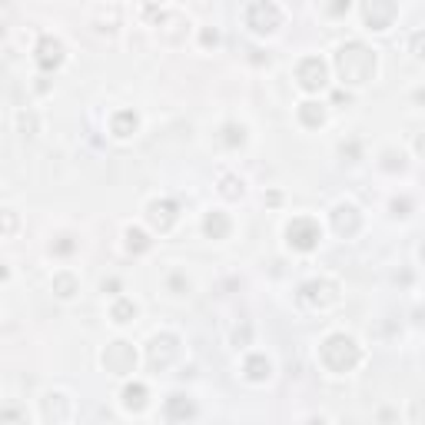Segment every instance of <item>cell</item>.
I'll return each mask as SVG.
<instances>
[{
	"mask_svg": "<svg viewBox=\"0 0 425 425\" xmlns=\"http://www.w3.org/2000/svg\"><path fill=\"white\" fill-rule=\"evenodd\" d=\"M336 70H339L342 84H349V86L369 84L372 73H376V53L359 40L345 43L339 53H336Z\"/></svg>",
	"mask_w": 425,
	"mask_h": 425,
	"instance_id": "cell-1",
	"label": "cell"
},
{
	"mask_svg": "<svg viewBox=\"0 0 425 425\" xmlns=\"http://www.w3.org/2000/svg\"><path fill=\"white\" fill-rule=\"evenodd\" d=\"M319 359H322V365H326L329 372L342 376V372H352V369L359 365L362 352H359V345H356L352 336L332 332V336H326L322 345H319Z\"/></svg>",
	"mask_w": 425,
	"mask_h": 425,
	"instance_id": "cell-2",
	"label": "cell"
},
{
	"mask_svg": "<svg viewBox=\"0 0 425 425\" xmlns=\"http://www.w3.org/2000/svg\"><path fill=\"white\" fill-rule=\"evenodd\" d=\"M286 236H289V246L299 250V253H309V250H316L319 239H322V230H319V223L313 216H296L289 226H286Z\"/></svg>",
	"mask_w": 425,
	"mask_h": 425,
	"instance_id": "cell-3",
	"label": "cell"
},
{
	"mask_svg": "<svg viewBox=\"0 0 425 425\" xmlns=\"http://www.w3.org/2000/svg\"><path fill=\"white\" fill-rule=\"evenodd\" d=\"M104 369L106 372H113V376H130V372L136 369V349L123 339L110 342L106 352H104Z\"/></svg>",
	"mask_w": 425,
	"mask_h": 425,
	"instance_id": "cell-4",
	"label": "cell"
},
{
	"mask_svg": "<svg viewBox=\"0 0 425 425\" xmlns=\"http://www.w3.org/2000/svg\"><path fill=\"white\" fill-rule=\"evenodd\" d=\"M362 17L369 30H389L399 17V0H362Z\"/></svg>",
	"mask_w": 425,
	"mask_h": 425,
	"instance_id": "cell-5",
	"label": "cell"
},
{
	"mask_svg": "<svg viewBox=\"0 0 425 425\" xmlns=\"http://www.w3.org/2000/svg\"><path fill=\"white\" fill-rule=\"evenodd\" d=\"M246 23L253 27L256 34H273L279 23H282V10H279L273 0H256L253 7L246 10Z\"/></svg>",
	"mask_w": 425,
	"mask_h": 425,
	"instance_id": "cell-6",
	"label": "cell"
},
{
	"mask_svg": "<svg viewBox=\"0 0 425 425\" xmlns=\"http://www.w3.org/2000/svg\"><path fill=\"white\" fill-rule=\"evenodd\" d=\"M299 296H302L306 306L326 309V306H332V302L339 299V286H336L332 279H313V282H306V286L299 289Z\"/></svg>",
	"mask_w": 425,
	"mask_h": 425,
	"instance_id": "cell-7",
	"label": "cell"
},
{
	"mask_svg": "<svg viewBox=\"0 0 425 425\" xmlns=\"http://www.w3.org/2000/svg\"><path fill=\"white\" fill-rule=\"evenodd\" d=\"M296 80H299V86L309 90V93L322 90V86H326V64H322L319 57H306V60H299Z\"/></svg>",
	"mask_w": 425,
	"mask_h": 425,
	"instance_id": "cell-8",
	"label": "cell"
},
{
	"mask_svg": "<svg viewBox=\"0 0 425 425\" xmlns=\"http://www.w3.org/2000/svg\"><path fill=\"white\" fill-rule=\"evenodd\" d=\"M176 352H180V339L173 332H163V336H156L149 342V365L153 369H167L176 359Z\"/></svg>",
	"mask_w": 425,
	"mask_h": 425,
	"instance_id": "cell-9",
	"label": "cell"
},
{
	"mask_svg": "<svg viewBox=\"0 0 425 425\" xmlns=\"http://www.w3.org/2000/svg\"><path fill=\"white\" fill-rule=\"evenodd\" d=\"M176 203L173 199H153L147 206V219L153 223V230H160V233H167L173 223H176Z\"/></svg>",
	"mask_w": 425,
	"mask_h": 425,
	"instance_id": "cell-10",
	"label": "cell"
},
{
	"mask_svg": "<svg viewBox=\"0 0 425 425\" xmlns=\"http://www.w3.org/2000/svg\"><path fill=\"white\" fill-rule=\"evenodd\" d=\"M60 64H64V43L57 40V37H43L37 43V66L50 73V70H57Z\"/></svg>",
	"mask_w": 425,
	"mask_h": 425,
	"instance_id": "cell-11",
	"label": "cell"
},
{
	"mask_svg": "<svg viewBox=\"0 0 425 425\" xmlns=\"http://www.w3.org/2000/svg\"><path fill=\"white\" fill-rule=\"evenodd\" d=\"M359 210L356 206H349V203H342V206H336V212H332V226H336V233L339 236H356L359 233Z\"/></svg>",
	"mask_w": 425,
	"mask_h": 425,
	"instance_id": "cell-12",
	"label": "cell"
},
{
	"mask_svg": "<svg viewBox=\"0 0 425 425\" xmlns=\"http://www.w3.org/2000/svg\"><path fill=\"white\" fill-rule=\"evenodd\" d=\"M140 127V117L133 113V110H120V113H113V120H110V133L117 136V140H127L133 136Z\"/></svg>",
	"mask_w": 425,
	"mask_h": 425,
	"instance_id": "cell-13",
	"label": "cell"
},
{
	"mask_svg": "<svg viewBox=\"0 0 425 425\" xmlns=\"http://www.w3.org/2000/svg\"><path fill=\"white\" fill-rule=\"evenodd\" d=\"M43 419L47 422H66L70 419V405H66V396H47L43 399Z\"/></svg>",
	"mask_w": 425,
	"mask_h": 425,
	"instance_id": "cell-14",
	"label": "cell"
},
{
	"mask_svg": "<svg viewBox=\"0 0 425 425\" xmlns=\"http://www.w3.org/2000/svg\"><path fill=\"white\" fill-rule=\"evenodd\" d=\"M163 412H167L170 422H180V419H193V415H196V405H193L186 396H170Z\"/></svg>",
	"mask_w": 425,
	"mask_h": 425,
	"instance_id": "cell-15",
	"label": "cell"
},
{
	"mask_svg": "<svg viewBox=\"0 0 425 425\" xmlns=\"http://www.w3.org/2000/svg\"><path fill=\"white\" fill-rule=\"evenodd\" d=\"M203 230H206V236L210 239H226L230 236V216L219 210L206 212V219H203Z\"/></svg>",
	"mask_w": 425,
	"mask_h": 425,
	"instance_id": "cell-16",
	"label": "cell"
},
{
	"mask_svg": "<svg viewBox=\"0 0 425 425\" xmlns=\"http://www.w3.org/2000/svg\"><path fill=\"white\" fill-rule=\"evenodd\" d=\"M243 369H246V379H250V382H266V379L273 376V365H269L266 356H250Z\"/></svg>",
	"mask_w": 425,
	"mask_h": 425,
	"instance_id": "cell-17",
	"label": "cell"
},
{
	"mask_svg": "<svg viewBox=\"0 0 425 425\" xmlns=\"http://www.w3.org/2000/svg\"><path fill=\"white\" fill-rule=\"evenodd\" d=\"M147 405V385L143 382H133L123 389V409H130V412H140Z\"/></svg>",
	"mask_w": 425,
	"mask_h": 425,
	"instance_id": "cell-18",
	"label": "cell"
},
{
	"mask_svg": "<svg viewBox=\"0 0 425 425\" xmlns=\"http://www.w3.org/2000/svg\"><path fill=\"white\" fill-rule=\"evenodd\" d=\"M53 293L60 299H73L80 293V282H77L73 273H57V276H53Z\"/></svg>",
	"mask_w": 425,
	"mask_h": 425,
	"instance_id": "cell-19",
	"label": "cell"
},
{
	"mask_svg": "<svg viewBox=\"0 0 425 425\" xmlns=\"http://www.w3.org/2000/svg\"><path fill=\"white\" fill-rule=\"evenodd\" d=\"M299 120L306 123V127H322V120H326V110H322V104H302L299 106Z\"/></svg>",
	"mask_w": 425,
	"mask_h": 425,
	"instance_id": "cell-20",
	"label": "cell"
},
{
	"mask_svg": "<svg viewBox=\"0 0 425 425\" xmlns=\"http://www.w3.org/2000/svg\"><path fill=\"white\" fill-rule=\"evenodd\" d=\"M110 316H113V322L127 326V322L136 319V306H133L130 299H117V302H113V309H110Z\"/></svg>",
	"mask_w": 425,
	"mask_h": 425,
	"instance_id": "cell-21",
	"label": "cell"
},
{
	"mask_svg": "<svg viewBox=\"0 0 425 425\" xmlns=\"http://www.w3.org/2000/svg\"><path fill=\"white\" fill-rule=\"evenodd\" d=\"M223 143L226 147H243L246 143V127L243 123H226L223 127Z\"/></svg>",
	"mask_w": 425,
	"mask_h": 425,
	"instance_id": "cell-22",
	"label": "cell"
},
{
	"mask_svg": "<svg viewBox=\"0 0 425 425\" xmlns=\"http://www.w3.org/2000/svg\"><path fill=\"white\" fill-rule=\"evenodd\" d=\"M127 250L130 253H147L149 250V239L143 230H136V226H130L127 230Z\"/></svg>",
	"mask_w": 425,
	"mask_h": 425,
	"instance_id": "cell-23",
	"label": "cell"
},
{
	"mask_svg": "<svg viewBox=\"0 0 425 425\" xmlns=\"http://www.w3.org/2000/svg\"><path fill=\"white\" fill-rule=\"evenodd\" d=\"M219 193H223L226 199H239V196H243V180H236V176H223V180H219Z\"/></svg>",
	"mask_w": 425,
	"mask_h": 425,
	"instance_id": "cell-24",
	"label": "cell"
},
{
	"mask_svg": "<svg viewBox=\"0 0 425 425\" xmlns=\"http://www.w3.org/2000/svg\"><path fill=\"white\" fill-rule=\"evenodd\" d=\"M316 3H319V10H322V14H329V17H342V14L349 10V3H352V0H316Z\"/></svg>",
	"mask_w": 425,
	"mask_h": 425,
	"instance_id": "cell-25",
	"label": "cell"
},
{
	"mask_svg": "<svg viewBox=\"0 0 425 425\" xmlns=\"http://www.w3.org/2000/svg\"><path fill=\"white\" fill-rule=\"evenodd\" d=\"M14 230H17V212L14 210H3L0 212V233H14Z\"/></svg>",
	"mask_w": 425,
	"mask_h": 425,
	"instance_id": "cell-26",
	"label": "cell"
},
{
	"mask_svg": "<svg viewBox=\"0 0 425 425\" xmlns=\"http://www.w3.org/2000/svg\"><path fill=\"white\" fill-rule=\"evenodd\" d=\"M73 250H77V243H73L70 236H60V239L53 243V253H57V256H70Z\"/></svg>",
	"mask_w": 425,
	"mask_h": 425,
	"instance_id": "cell-27",
	"label": "cell"
},
{
	"mask_svg": "<svg viewBox=\"0 0 425 425\" xmlns=\"http://www.w3.org/2000/svg\"><path fill=\"white\" fill-rule=\"evenodd\" d=\"M21 130H23V136H34L37 133V117L34 113H21Z\"/></svg>",
	"mask_w": 425,
	"mask_h": 425,
	"instance_id": "cell-28",
	"label": "cell"
},
{
	"mask_svg": "<svg viewBox=\"0 0 425 425\" xmlns=\"http://www.w3.org/2000/svg\"><path fill=\"white\" fill-rule=\"evenodd\" d=\"M170 289L176 293V296H180V293H186V289H190V282H186V279L176 273V276H170Z\"/></svg>",
	"mask_w": 425,
	"mask_h": 425,
	"instance_id": "cell-29",
	"label": "cell"
},
{
	"mask_svg": "<svg viewBox=\"0 0 425 425\" xmlns=\"http://www.w3.org/2000/svg\"><path fill=\"white\" fill-rule=\"evenodd\" d=\"M409 210H412L409 199H396V203H392V212H396V216H409Z\"/></svg>",
	"mask_w": 425,
	"mask_h": 425,
	"instance_id": "cell-30",
	"label": "cell"
},
{
	"mask_svg": "<svg viewBox=\"0 0 425 425\" xmlns=\"http://www.w3.org/2000/svg\"><path fill=\"white\" fill-rule=\"evenodd\" d=\"M233 342H236V345H246V342H250V326L236 329V332H233Z\"/></svg>",
	"mask_w": 425,
	"mask_h": 425,
	"instance_id": "cell-31",
	"label": "cell"
},
{
	"mask_svg": "<svg viewBox=\"0 0 425 425\" xmlns=\"http://www.w3.org/2000/svg\"><path fill=\"white\" fill-rule=\"evenodd\" d=\"M219 43V34L216 30H203V47H216Z\"/></svg>",
	"mask_w": 425,
	"mask_h": 425,
	"instance_id": "cell-32",
	"label": "cell"
},
{
	"mask_svg": "<svg viewBox=\"0 0 425 425\" xmlns=\"http://www.w3.org/2000/svg\"><path fill=\"white\" fill-rule=\"evenodd\" d=\"M120 289V279H104V293H117Z\"/></svg>",
	"mask_w": 425,
	"mask_h": 425,
	"instance_id": "cell-33",
	"label": "cell"
},
{
	"mask_svg": "<svg viewBox=\"0 0 425 425\" xmlns=\"http://www.w3.org/2000/svg\"><path fill=\"white\" fill-rule=\"evenodd\" d=\"M342 156H359V143H349V147L342 143Z\"/></svg>",
	"mask_w": 425,
	"mask_h": 425,
	"instance_id": "cell-34",
	"label": "cell"
},
{
	"mask_svg": "<svg viewBox=\"0 0 425 425\" xmlns=\"http://www.w3.org/2000/svg\"><path fill=\"white\" fill-rule=\"evenodd\" d=\"M412 50H415V57H422V37H419V34L412 37Z\"/></svg>",
	"mask_w": 425,
	"mask_h": 425,
	"instance_id": "cell-35",
	"label": "cell"
},
{
	"mask_svg": "<svg viewBox=\"0 0 425 425\" xmlns=\"http://www.w3.org/2000/svg\"><path fill=\"white\" fill-rule=\"evenodd\" d=\"M0 279H7V269H3V266H0Z\"/></svg>",
	"mask_w": 425,
	"mask_h": 425,
	"instance_id": "cell-36",
	"label": "cell"
}]
</instances>
